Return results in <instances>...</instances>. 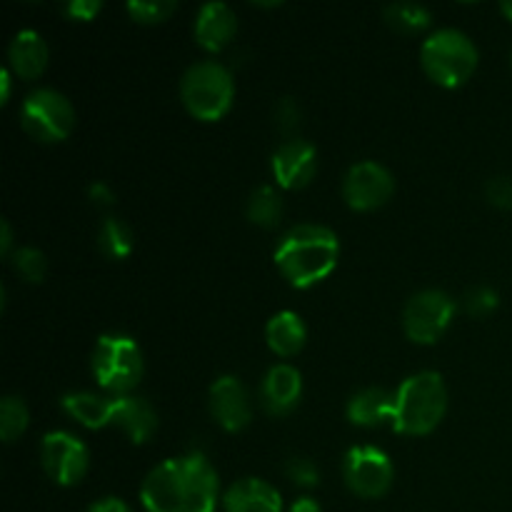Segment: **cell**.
I'll return each instance as SVG.
<instances>
[{
  "label": "cell",
  "mask_w": 512,
  "mask_h": 512,
  "mask_svg": "<svg viewBox=\"0 0 512 512\" xmlns=\"http://www.w3.org/2000/svg\"><path fill=\"white\" fill-rule=\"evenodd\" d=\"M218 495V473L198 453L160 463L140 488V500L148 512H215Z\"/></svg>",
  "instance_id": "obj_1"
},
{
  "label": "cell",
  "mask_w": 512,
  "mask_h": 512,
  "mask_svg": "<svg viewBox=\"0 0 512 512\" xmlns=\"http://www.w3.org/2000/svg\"><path fill=\"white\" fill-rule=\"evenodd\" d=\"M340 258V240L325 225L303 223L290 228L275 245V268L295 290H308L323 283Z\"/></svg>",
  "instance_id": "obj_2"
},
{
  "label": "cell",
  "mask_w": 512,
  "mask_h": 512,
  "mask_svg": "<svg viewBox=\"0 0 512 512\" xmlns=\"http://www.w3.org/2000/svg\"><path fill=\"white\" fill-rule=\"evenodd\" d=\"M448 410V388L443 375L420 370L395 390L393 430L400 435H428L443 423Z\"/></svg>",
  "instance_id": "obj_3"
},
{
  "label": "cell",
  "mask_w": 512,
  "mask_h": 512,
  "mask_svg": "<svg viewBox=\"0 0 512 512\" xmlns=\"http://www.w3.org/2000/svg\"><path fill=\"white\" fill-rule=\"evenodd\" d=\"M480 53L473 40L455 28L435 30L420 48V65L425 75L440 88H460L478 70Z\"/></svg>",
  "instance_id": "obj_4"
},
{
  "label": "cell",
  "mask_w": 512,
  "mask_h": 512,
  "mask_svg": "<svg viewBox=\"0 0 512 512\" xmlns=\"http://www.w3.org/2000/svg\"><path fill=\"white\" fill-rule=\"evenodd\" d=\"M180 98L193 118L205 123L225 118L235 100L233 73L218 60H200L185 70L180 80Z\"/></svg>",
  "instance_id": "obj_5"
},
{
  "label": "cell",
  "mask_w": 512,
  "mask_h": 512,
  "mask_svg": "<svg viewBox=\"0 0 512 512\" xmlns=\"http://www.w3.org/2000/svg\"><path fill=\"white\" fill-rule=\"evenodd\" d=\"M90 370L95 383L115 395H128L143 380L145 363L138 343L128 335L105 333L95 340L90 355Z\"/></svg>",
  "instance_id": "obj_6"
},
{
  "label": "cell",
  "mask_w": 512,
  "mask_h": 512,
  "mask_svg": "<svg viewBox=\"0 0 512 512\" xmlns=\"http://www.w3.org/2000/svg\"><path fill=\"white\" fill-rule=\"evenodd\" d=\"M20 123L25 133L40 143H63L75 130V108L58 90L40 88L23 100Z\"/></svg>",
  "instance_id": "obj_7"
},
{
  "label": "cell",
  "mask_w": 512,
  "mask_h": 512,
  "mask_svg": "<svg viewBox=\"0 0 512 512\" xmlns=\"http://www.w3.org/2000/svg\"><path fill=\"white\" fill-rule=\"evenodd\" d=\"M455 300L443 290H420L403 310V330L418 345H433L448 333L455 318Z\"/></svg>",
  "instance_id": "obj_8"
},
{
  "label": "cell",
  "mask_w": 512,
  "mask_h": 512,
  "mask_svg": "<svg viewBox=\"0 0 512 512\" xmlns=\"http://www.w3.org/2000/svg\"><path fill=\"white\" fill-rule=\"evenodd\" d=\"M343 478L350 493L358 498L375 500L383 498L395 480V468L388 453L375 445H355L345 453Z\"/></svg>",
  "instance_id": "obj_9"
},
{
  "label": "cell",
  "mask_w": 512,
  "mask_h": 512,
  "mask_svg": "<svg viewBox=\"0 0 512 512\" xmlns=\"http://www.w3.org/2000/svg\"><path fill=\"white\" fill-rule=\"evenodd\" d=\"M40 463L45 473L60 488L83 483L90 468V453L83 440L65 430H53L40 443Z\"/></svg>",
  "instance_id": "obj_10"
},
{
  "label": "cell",
  "mask_w": 512,
  "mask_h": 512,
  "mask_svg": "<svg viewBox=\"0 0 512 512\" xmlns=\"http://www.w3.org/2000/svg\"><path fill=\"white\" fill-rule=\"evenodd\" d=\"M393 193V173L375 160L355 163L343 180V198L355 213H370V210L383 208L393 198Z\"/></svg>",
  "instance_id": "obj_11"
},
{
  "label": "cell",
  "mask_w": 512,
  "mask_h": 512,
  "mask_svg": "<svg viewBox=\"0 0 512 512\" xmlns=\"http://www.w3.org/2000/svg\"><path fill=\"white\" fill-rule=\"evenodd\" d=\"M208 408L225 433H240L253 420V405L245 385L235 375H220L208 393Z\"/></svg>",
  "instance_id": "obj_12"
},
{
  "label": "cell",
  "mask_w": 512,
  "mask_h": 512,
  "mask_svg": "<svg viewBox=\"0 0 512 512\" xmlns=\"http://www.w3.org/2000/svg\"><path fill=\"white\" fill-rule=\"evenodd\" d=\"M275 183L283 190H300L318 173V150L303 138H288L270 158Z\"/></svg>",
  "instance_id": "obj_13"
},
{
  "label": "cell",
  "mask_w": 512,
  "mask_h": 512,
  "mask_svg": "<svg viewBox=\"0 0 512 512\" xmlns=\"http://www.w3.org/2000/svg\"><path fill=\"white\" fill-rule=\"evenodd\" d=\"M300 395H303V375L295 365L278 363L265 373L260 385V400L268 415H288L298 408Z\"/></svg>",
  "instance_id": "obj_14"
},
{
  "label": "cell",
  "mask_w": 512,
  "mask_h": 512,
  "mask_svg": "<svg viewBox=\"0 0 512 512\" xmlns=\"http://www.w3.org/2000/svg\"><path fill=\"white\" fill-rule=\"evenodd\" d=\"M225 512H283V498L275 485L260 478L235 480L223 495Z\"/></svg>",
  "instance_id": "obj_15"
},
{
  "label": "cell",
  "mask_w": 512,
  "mask_h": 512,
  "mask_svg": "<svg viewBox=\"0 0 512 512\" xmlns=\"http://www.w3.org/2000/svg\"><path fill=\"white\" fill-rule=\"evenodd\" d=\"M113 425L128 435L130 443L143 445L158 430V413H155L148 400L135 398V395H115Z\"/></svg>",
  "instance_id": "obj_16"
},
{
  "label": "cell",
  "mask_w": 512,
  "mask_h": 512,
  "mask_svg": "<svg viewBox=\"0 0 512 512\" xmlns=\"http://www.w3.org/2000/svg\"><path fill=\"white\" fill-rule=\"evenodd\" d=\"M238 33V18L225 3H205L195 18V40L208 53H220Z\"/></svg>",
  "instance_id": "obj_17"
},
{
  "label": "cell",
  "mask_w": 512,
  "mask_h": 512,
  "mask_svg": "<svg viewBox=\"0 0 512 512\" xmlns=\"http://www.w3.org/2000/svg\"><path fill=\"white\" fill-rule=\"evenodd\" d=\"M48 45H45L43 35L35 30H20L15 38L10 40L8 48V63L10 73L20 80H35L38 75L45 73L48 68Z\"/></svg>",
  "instance_id": "obj_18"
},
{
  "label": "cell",
  "mask_w": 512,
  "mask_h": 512,
  "mask_svg": "<svg viewBox=\"0 0 512 512\" xmlns=\"http://www.w3.org/2000/svg\"><path fill=\"white\" fill-rule=\"evenodd\" d=\"M395 393L385 388H363L348 400V420L355 428L393 425Z\"/></svg>",
  "instance_id": "obj_19"
},
{
  "label": "cell",
  "mask_w": 512,
  "mask_h": 512,
  "mask_svg": "<svg viewBox=\"0 0 512 512\" xmlns=\"http://www.w3.org/2000/svg\"><path fill=\"white\" fill-rule=\"evenodd\" d=\"M265 340H268V348L278 358H293V355H298L305 348L308 328H305L303 318L298 313L280 310L265 325Z\"/></svg>",
  "instance_id": "obj_20"
},
{
  "label": "cell",
  "mask_w": 512,
  "mask_h": 512,
  "mask_svg": "<svg viewBox=\"0 0 512 512\" xmlns=\"http://www.w3.org/2000/svg\"><path fill=\"white\" fill-rule=\"evenodd\" d=\"M65 413L88 430H100L113 425V398L98 393H68L60 398Z\"/></svg>",
  "instance_id": "obj_21"
},
{
  "label": "cell",
  "mask_w": 512,
  "mask_h": 512,
  "mask_svg": "<svg viewBox=\"0 0 512 512\" xmlns=\"http://www.w3.org/2000/svg\"><path fill=\"white\" fill-rule=\"evenodd\" d=\"M245 215L258 228H275L280 223V218H283V200H280L278 190L273 185H260V188H255L248 198Z\"/></svg>",
  "instance_id": "obj_22"
},
{
  "label": "cell",
  "mask_w": 512,
  "mask_h": 512,
  "mask_svg": "<svg viewBox=\"0 0 512 512\" xmlns=\"http://www.w3.org/2000/svg\"><path fill=\"white\" fill-rule=\"evenodd\" d=\"M133 230L123 223L120 218H105L98 230V248L105 258L110 260H125L133 253Z\"/></svg>",
  "instance_id": "obj_23"
},
{
  "label": "cell",
  "mask_w": 512,
  "mask_h": 512,
  "mask_svg": "<svg viewBox=\"0 0 512 512\" xmlns=\"http://www.w3.org/2000/svg\"><path fill=\"white\" fill-rule=\"evenodd\" d=\"M385 20H388L390 28H395L398 33L415 35L423 33L433 23V15L423 5H410V3H393L383 10Z\"/></svg>",
  "instance_id": "obj_24"
},
{
  "label": "cell",
  "mask_w": 512,
  "mask_h": 512,
  "mask_svg": "<svg viewBox=\"0 0 512 512\" xmlns=\"http://www.w3.org/2000/svg\"><path fill=\"white\" fill-rule=\"evenodd\" d=\"M28 423V405L15 395H5L3 403H0V438H3V443H15L28 430Z\"/></svg>",
  "instance_id": "obj_25"
},
{
  "label": "cell",
  "mask_w": 512,
  "mask_h": 512,
  "mask_svg": "<svg viewBox=\"0 0 512 512\" xmlns=\"http://www.w3.org/2000/svg\"><path fill=\"white\" fill-rule=\"evenodd\" d=\"M10 263H13L15 273L30 285L43 283L45 273H48V260L38 248H15V253L10 255Z\"/></svg>",
  "instance_id": "obj_26"
},
{
  "label": "cell",
  "mask_w": 512,
  "mask_h": 512,
  "mask_svg": "<svg viewBox=\"0 0 512 512\" xmlns=\"http://www.w3.org/2000/svg\"><path fill=\"white\" fill-rule=\"evenodd\" d=\"M175 10H178V3H173V0H133V3H128L130 18L143 25L165 23Z\"/></svg>",
  "instance_id": "obj_27"
},
{
  "label": "cell",
  "mask_w": 512,
  "mask_h": 512,
  "mask_svg": "<svg viewBox=\"0 0 512 512\" xmlns=\"http://www.w3.org/2000/svg\"><path fill=\"white\" fill-rule=\"evenodd\" d=\"M498 305V293H495L493 288H488V285H475V288H470L468 295H465V310H468L473 318H488V315H493L495 310H498Z\"/></svg>",
  "instance_id": "obj_28"
},
{
  "label": "cell",
  "mask_w": 512,
  "mask_h": 512,
  "mask_svg": "<svg viewBox=\"0 0 512 512\" xmlns=\"http://www.w3.org/2000/svg\"><path fill=\"white\" fill-rule=\"evenodd\" d=\"M285 475L298 488H315L320 483V470L310 458H290L285 463Z\"/></svg>",
  "instance_id": "obj_29"
},
{
  "label": "cell",
  "mask_w": 512,
  "mask_h": 512,
  "mask_svg": "<svg viewBox=\"0 0 512 512\" xmlns=\"http://www.w3.org/2000/svg\"><path fill=\"white\" fill-rule=\"evenodd\" d=\"M275 125H278L280 133L290 135V138H298L295 135V130L300 128V118H303V113H300L298 103H295L293 98H280L278 103H275Z\"/></svg>",
  "instance_id": "obj_30"
},
{
  "label": "cell",
  "mask_w": 512,
  "mask_h": 512,
  "mask_svg": "<svg viewBox=\"0 0 512 512\" xmlns=\"http://www.w3.org/2000/svg\"><path fill=\"white\" fill-rule=\"evenodd\" d=\"M485 195H488V200L495 208L512 210V178H505V175L493 178L485 185Z\"/></svg>",
  "instance_id": "obj_31"
},
{
  "label": "cell",
  "mask_w": 512,
  "mask_h": 512,
  "mask_svg": "<svg viewBox=\"0 0 512 512\" xmlns=\"http://www.w3.org/2000/svg\"><path fill=\"white\" fill-rule=\"evenodd\" d=\"M100 10H103V3H98V0H70L65 5V15L70 20H83V23L93 20Z\"/></svg>",
  "instance_id": "obj_32"
},
{
  "label": "cell",
  "mask_w": 512,
  "mask_h": 512,
  "mask_svg": "<svg viewBox=\"0 0 512 512\" xmlns=\"http://www.w3.org/2000/svg\"><path fill=\"white\" fill-rule=\"evenodd\" d=\"M88 200L95 205V208H100V210L113 208V205H115V193H113V190H110L108 183L98 180V183H93L88 188Z\"/></svg>",
  "instance_id": "obj_33"
},
{
  "label": "cell",
  "mask_w": 512,
  "mask_h": 512,
  "mask_svg": "<svg viewBox=\"0 0 512 512\" xmlns=\"http://www.w3.org/2000/svg\"><path fill=\"white\" fill-rule=\"evenodd\" d=\"M88 512H133V510H130L123 500L103 498V500H98V503L90 505Z\"/></svg>",
  "instance_id": "obj_34"
},
{
  "label": "cell",
  "mask_w": 512,
  "mask_h": 512,
  "mask_svg": "<svg viewBox=\"0 0 512 512\" xmlns=\"http://www.w3.org/2000/svg\"><path fill=\"white\" fill-rule=\"evenodd\" d=\"M0 230H3V238H0V255L10 260V255L15 253V250H13V228H10L8 220H3Z\"/></svg>",
  "instance_id": "obj_35"
},
{
  "label": "cell",
  "mask_w": 512,
  "mask_h": 512,
  "mask_svg": "<svg viewBox=\"0 0 512 512\" xmlns=\"http://www.w3.org/2000/svg\"><path fill=\"white\" fill-rule=\"evenodd\" d=\"M290 512H323L320 510V503L315 498H310V495H303V498H298L293 503V508Z\"/></svg>",
  "instance_id": "obj_36"
},
{
  "label": "cell",
  "mask_w": 512,
  "mask_h": 512,
  "mask_svg": "<svg viewBox=\"0 0 512 512\" xmlns=\"http://www.w3.org/2000/svg\"><path fill=\"white\" fill-rule=\"evenodd\" d=\"M10 68H3L0 70V103H8V98H10V83H13V80H10Z\"/></svg>",
  "instance_id": "obj_37"
},
{
  "label": "cell",
  "mask_w": 512,
  "mask_h": 512,
  "mask_svg": "<svg viewBox=\"0 0 512 512\" xmlns=\"http://www.w3.org/2000/svg\"><path fill=\"white\" fill-rule=\"evenodd\" d=\"M500 10H503V15H505V18H508L510 23H512V0H505V3L500 5Z\"/></svg>",
  "instance_id": "obj_38"
},
{
  "label": "cell",
  "mask_w": 512,
  "mask_h": 512,
  "mask_svg": "<svg viewBox=\"0 0 512 512\" xmlns=\"http://www.w3.org/2000/svg\"><path fill=\"white\" fill-rule=\"evenodd\" d=\"M510 68H512V50H510Z\"/></svg>",
  "instance_id": "obj_39"
}]
</instances>
